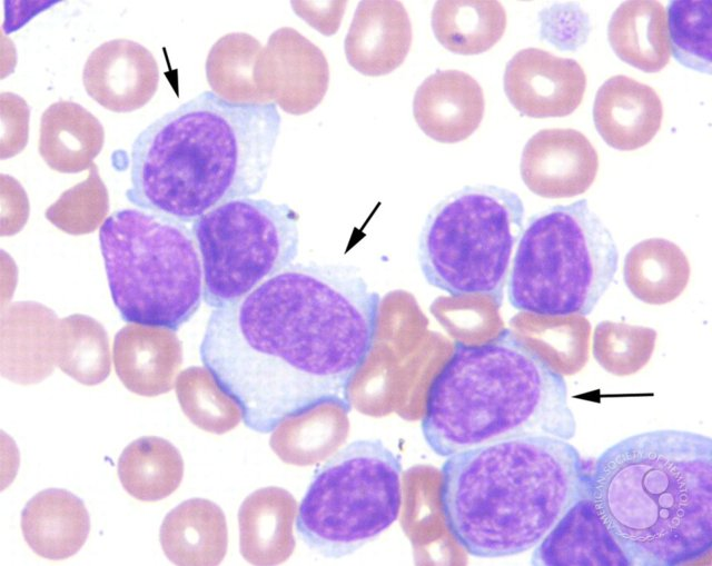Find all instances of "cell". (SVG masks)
I'll list each match as a JSON object with an SVG mask.
<instances>
[{
    "mask_svg": "<svg viewBox=\"0 0 712 566\" xmlns=\"http://www.w3.org/2000/svg\"><path fill=\"white\" fill-rule=\"evenodd\" d=\"M379 315V295L355 268L291 264L212 310L200 359L255 431L326 405L348 414Z\"/></svg>",
    "mask_w": 712,
    "mask_h": 566,
    "instance_id": "6da1fadb",
    "label": "cell"
},
{
    "mask_svg": "<svg viewBox=\"0 0 712 566\" xmlns=\"http://www.w3.org/2000/svg\"><path fill=\"white\" fill-rule=\"evenodd\" d=\"M281 118L270 103H235L204 91L165 113L132 143L127 199L191 222L261 190Z\"/></svg>",
    "mask_w": 712,
    "mask_h": 566,
    "instance_id": "7a4b0ae2",
    "label": "cell"
},
{
    "mask_svg": "<svg viewBox=\"0 0 712 566\" xmlns=\"http://www.w3.org/2000/svg\"><path fill=\"white\" fill-rule=\"evenodd\" d=\"M589 497L630 566H682L712 548V439L662 429L612 445Z\"/></svg>",
    "mask_w": 712,
    "mask_h": 566,
    "instance_id": "3957f363",
    "label": "cell"
},
{
    "mask_svg": "<svg viewBox=\"0 0 712 566\" xmlns=\"http://www.w3.org/2000/svg\"><path fill=\"white\" fill-rule=\"evenodd\" d=\"M590 471L572 444L553 436L510 438L453 454L441 468L445 526L474 557L525 553L589 497Z\"/></svg>",
    "mask_w": 712,
    "mask_h": 566,
    "instance_id": "277c9868",
    "label": "cell"
},
{
    "mask_svg": "<svg viewBox=\"0 0 712 566\" xmlns=\"http://www.w3.org/2000/svg\"><path fill=\"white\" fill-rule=\"evenodd\" d=\"M421 428L428 447L448 457L516 437L570 440L576 421L564 377L504 328L484 342L455 341L428 386Z\"/></svg>",
    "mask_w": 712,
    "mask_h": 566,
    "instance_id": "5b68a950",
    "label": "cell"
},
{
    "mask_svg": "<svg viewBox=\"0 0 712 566\" xmlns=\"http://www.w3.org/2000/svg\"><path fill=\"white\" fill-rule=\"evenodd\" d=\"M99 244L122 320L176 331L196 314L204 298L202 266L185 222L119 209L103 220Z\"/></svg>",
    "mask_w": 712,
    "mask_h": 566,
    "instance_id": "8992f818",
    "label": "cell"
},
{
    "mask_svg": "<svg viewBox=\"0 0 712 566\" xmlns=\"http://www.w3.org/2000/svg\"><path fill=\"white\" fill-rule=\"evenodd\" d=\"M615 241L586 199L532 216L507 278L510 304L538 316L591 314L614 280Z\"/></svg>",
    "mask_w": 712,
    "mask_h": 566,
    "instance_id": "52a82bcc",
    "label": "cell"
},
{
    "mask_svg": "<svg viewBox=\"0 0 712 566\" xmlns=\"http://www.w3.org/2000/svg\"><path fill=\"white\" fill-rule=\"evenodd\" d=\"M523 229L518 195L493 185L466 186L425 220L418 246L423 276L452 297L486 296L501 306Z\"/></svg>",
    "mask_w": 712,
    "mask_h": 566,
    "instance_id": "ba28073f",
    "label": "cell"
},
{
    "mask_svg": "<svg viewBox=\"0 0 712 566\" xmlns=\"http://www.w3.org/2000/svg\"><path fill=\"white\" fill-rule=\"evenodd\" d=\"M402 473L380 440L348 444L315 474L297 513L299 537L324 557L353 554L397 519Z\"/></svg>",
    "mask_w": 712,
    "mask_h": 566,
    "instance_id": "9c48e42d",
    "label": "cell"
},
{
    "mask_svg": "<svg viewBox=\"0 0 712 566\" xmlns=\"http://www.w3.org/2000/svg\"><path fill=\"white\" fill-rule=\"evenodd\" d=\"M298 219L286 203L243 197L192 221L206 304L234 302L290 266L298 254Z\"/></svg>",
    "mask_w": 712,
    "mask_h": 566,
    "instance_id": "30bf717a",
    "label": "cell"
},
{
    "mask_svg": "<svg viewBox=\"0 0 712 566\" xmlns=\"http://www.w3.org/2000/svg\"><path fill=\"white\" fill-rule=\"evenodd\" d=\"M255 82L268 103L299 116L314 110L324 99L329 67L324 52L297 30L274 31L255 64Z\"/></svg>",
    "mask_w": 712,
    "mask_h": 566,
    "instance_id": "8fae6325",
    "label": "cell"
},
{
    "mask_svg": "<svg viewBox=\"0 0 712 566\" xmlns=\"http://www.w3.org/2000/svg\"><path fill=\"white\" fill-rule=\"evenodd\" d=\"M585 87L586 76L576 60L538 48L516 52L504 71L508 101L531 118L571 115L581 105Z\"/></svg>",
    "mask_w": 712,
    "mask_h": 566,
    "instance_id": "7c38bea8",
    "label": "cell"
},
{
    "mask_svg": "<svg viewBox=\"0 0 712 566\" xmlns=\"http://www.w3.org/2000/svg\"><path fill=\"white\" fill-rule=\"evenodd\" d=\"M597 170L595 148L575 129L540 130L522 152L521 175L525 185L545 198H571L585 192Z\"/></svg>",
    "mask_w": 712,
    "mask_h": 566,
    "instance_id": "4fadbf2b",
    "label": "cell"
},
{
    "mask_svg": "<svg viewBox=\"0 0 712 566\" xmlns=\"http://www.w3.org/2000/svg\"><path fill=\"white\" fill-rule=\"evenodd\" d=\"M82 82L91 99L113 112H131L157 91L159 68L154 54L129 39H113L96 48L83 67Z\"/></svg>",
    "mask_w": 712,
    "mask_h": 566,
    "instance_id": "5bb4252c",
    "label": "cell"
},
{
    "mask_svg": "<svg viewBox=\"0 0 712 566\" xmlns=\"http://www.w3.org/2000/svg\"><path fill=\"white\" fill-rule=\"evenodd\" d=\"M412 38V24L400 1L364 0L347 31L345 56L364 76L388 75L404 62Z\"/></svg>",
    "mask_w": 712,
    "mask_h": 566,
    "instance_id": "9a60e30c",
    "label": "cell"
},
{
    "mask_svg": "<svg viewBox=\"0 0 712 566\" xmlns=\"http://www.w3.org/2000/svg\"><path fill=\"white\" fill-rule=\"evenodd\" d=\"M485 99L479 83L468 73L437 70L417 88L413 115L421 130L442 143L468 138L479 126Z\"/></svg>",
    "mask_w": 712,
    "mask_h": 566,
    "instance_id": "2e32d148",
    "label": "cell"
},
{
    "mask_svg": "<svg viewBox=\"0 0 712 566\" xmlns=\"http://www.w3.org/2000/svg\"><path fill=\"white\" fill-rule=\"evenodd\" d=\"M663 105L656 91L624 75L609 78L597 90L593 120L603 140L616 150L647 145L657 133Z\"/></svg>",
    "mask_w": 712,
    "mask_h": 566,
    "instance_id": "e0dca14e",
    "label": "cell"
},
{
    "mask_svg": "<svg viewBox=\"0 0 712 566\" xmlns=\"http://www.w3.org/2000/svg\"><path fill=\"white\" fill-rule=\"evenodd\" d=\"M534 566H630L590 497L574 503L535 546Z\"/></svg>",
    "mask_w": 712,
    "mask_h": 566,
    "instance_id": "ac0fdd59",
    "label": "cell"
},
{
    "mask_svg": "<svg viewBox=\"0 0 712 566\" xmlns=\"http://www.w3.org/2000/svg\"><path fill=\"white\" fill-rule=\"evenodd\" d=\"M113 361L130 391L157 396L171 389L181 364V347L172 330L131 324L115 337Z\"/></svg>",
    "mask_w": 712,
    "mask_h": 566,
    "instance_id": "d6986e66",
    "label": "cell"
},
{
    "mask_svg": "<svg viewBox=\"0 0 712 566\" xmlns=\"http://www.w3.org/2000/svg\"><path fill=\"white\" fill-rule=\"evenodd\" d=\"M21 530L29 547L39 556L59 560L80 550L90 530L83 502L61 488L36 494L21 512Z\"/></svg>",
    "mask_w": 712,
    "mask_h": 566,
    "instance_id": "ffe728a7",
    "label": "cell"
},
{
    "mask_svg": "<svg viewBox=\"0 0 712 566\" xmlns=\"http://www.w3.org/2000/svg\"><path fill=\"white\" fill-rule=\"evenodd\" d=\"M296 512L295 498L280 487L260 488L247 496L238 510L241 556L253 565L284 563L295 548Z\"/></svg>",
    "mask_w": 712,
    "mask_h": 566,
    "instance_id": "44dd1931",
    "label": "cell"
},
{
    "mask_svg": "<svg viewBox=\"0 0 712 566\" xmlns=\"http://www.w3.org/2000/svg\"><path fill=\"white\" fill-rule=\"evenodd\" d=\"M56 316L40 306L12 308L2 319V375L19 384H34L49 376L57 358Z\"/></svg>",
    "mask_w": 712,
    "mask_h": 566,
    "instance_id": "7402d4cb",
    "label": "cell"
},
{
    "mask_svg": "<svg viewBox=\"0 0 712 566\" xmlns=\"http://www.w3.org/2000/svg\"><path fill=\"white\" fill-rule=\"evenodd\" d=\"M159 538L165 555L176 565H218L228 545L225 514L211 500L187 499L166 515Z\"/></svg>",
    "mask_w": 712,
    "mask_h": 566,
    "instance_id": "603a6c76",
    "label": "cell"
},
{
    "mask_svg": "<svg viewBox=\"0 0 712 566\" xmlns=\"http://www.w3.org/2000/svg\"><path fill=\"white\" fill-rule=\"evenodd\" d=\"M103 141L101 122L77 102L57 101L41 115L39 153L53 170L79 172L89 168Z\"/></svg>",
    "mask_w": 712,
    "mask_h": 566,
    "instance_id": "cb8c5ba5",
    "label": "cell"
},
{
    "mask_svg": "<svg viewBox=\"0 0 712 566\" xmlns=\"http://www.w3.org/2000/svg\"><path fill=\"white\" fill-rule=\"evenodd\" d=\"M607 39L622 61L644 72H657L670 61L666 12L659 1L621 3L609 21Z\"/></svg>",
    "mask_w": 712,
    "mask_h": 566,
    "instance_id": "d4e9b609",
    "label": "cell"
},
{
    "mask_svg": "<svg viewBox=\"0 0 712 566\" xmlns=\"http://www.w3.org/2000/svg\"><path fill=\"white\" fill-rule=\"evenodd\" d=\"M691 268L674 242L650 238L634 245L625 256L623 278L632 295L649 305H664L686 288Z\"/></svg>",
    "mask_w": 712,
    "mask_h": 566,
    "instance_id": "484cf974",
    "label": "cell"
},
{
    "mask_svg": "<svg viewBox=\"0 0 712 566\" xmlns=\"http://www.w3.org/2000/svg\"><path fill=\"white\" fill-rule=\"evenodd\" d=\"M431 24L445 49L473 56L490 50L503 37L506 12L496 0H439L432 10Z\"/></svg>",
    "mask_w": 712,
    "mask_h": 566,
    "instance_id": "4316f807",
    "label": "cell"
},
{
    "mask_svg": "<svg viewBox=\"0 0 712 566\" xmlns=\"http://www.w3.org/2000/svg\"><path fill=\"white\" fill-rule=\"evenodd\" d=\"M125 490L138 500L156 502L171 495L184 476L179 450L167 439L145 436L131 441L118 460Z\"/></svg>",
    "mask_w": 712,
    "mask_h": 566,
    "instance_id": "83f0119b",
    "label": "cell"
},
{
    "mask_svg": "<svg viewBox=\"0 0 712 566\" xmlns=\"http://www.w3.org/2000/svg\"><path fill=\"white\" fill-rule=\"evenodd\" d=\"M260 42L244 32L221 37L210 49L206 77L212 92L235 103H268L255 82Z\"/></svg>",
    "mask_w": 712,
    "mask_h": 566,
    "instance_id": "f1b7e54d",
    "label": "cell"
},
{
    "mask_svg": "<svg viewBox=\"0 0 712 566\" xmlns=\"http://www.w3.org/2000/svg\"><path fill=\"white\" fill-rule=\"evenodd\" d=\"M58 365L67 375L85 385H97L110 373L107 334L95 319L73 315L58 326Z\"/></svg>",
    "mask_w": 712,
    "mask_h": 566,
    "instance_id": "f546056e",
    "label": "cell"
},
{
    "mask_svg": "<svg viewBox=\"0 0 712 566\" xmlns=\"http://www.w3.org/2000/svg\"><path fill=\"white\" fill-rule=\"evenodd\" d=\"M176 389L185 415L205 431L225 434L243 418L239 406L218 387L206 368L184 370L177 379Z\"/></svg>",
    "mask_w": 712,
    "mask_h": 566,
    "instance_id": "4dcf8cb0",
    "label": "cell"
},
{
    "mask_svg": "<svg viewBox=\"0 0 712 566\" xmlns=\"http://www.w3.org/2000/svg\"><path fill=\"white\" fill-rule=\"evenodd\" d=\"M711 0H674L668 7L671 54L682 66L711 73Z\"/></svg>",
    "mask_w": 712,
    "mask_h": 566,
    "instance_id": "1f68e13d",
    "label": "cell"
},
{
    "mask_svg": "<svg viewBox=\"0 0 712 566\" xmlns=\"http://www.w3.org/2000/svg\"><path fill=\"white\" fill-rule=\"evenodd\" d=\"M656 336L650 327L604 320L594 329L592 352L607 373L630 376L650 361Z\"/></svg>",
    "mask_w": 712,
    "mask_h": 566,
    "instance_id": "d6a6232c",
    "label": "cell"
},
{
    "mask_svg": "<svg viewBox=\"0 0 712 566\" xmlns=\"http://www.w3.org/2000/svg\"><path fill=\"white\" fill-rule=\"evenodd\" d=\"M109 209L108 192L101 181L97 166L92 163L88 178L65 191L51 205L46 217L59 229L72 234L93 231Z\"/></svg>",
    "mask_w": 712,
    "mask_h": 566,
    "instance_id": "836d02e7",
    "label": "cell"
}]
</instances>
